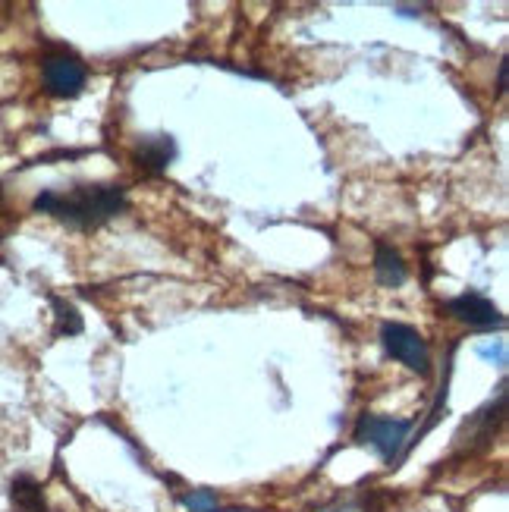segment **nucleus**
Wrapping results in <instances>:
<instances>
[{"mask_svg":"<svg viewBox=\"0 0 509 512\" xmlns=\"http://www.w3.org/2000/svg\"><path fill=\"white\" fill-rule=\"evenodd\" d=\"M176 158L173 136H145L136 145V164L148 173H164Z\"/></svg>","mask_w":509,"mask_h":512,"instance_id":"6","label":"nucleus"},{"mask_svg":"<svg viewBox=\"0 0 509 512\" xmlns=\"http://www.w3.org/2000/svg\"><path fill=\"white\" fill-rule=\"evenodd\" d=\"M10 500L16 512H44V491L32 475H16L10 484Z\"/></svg>","mask_w":509,"mask_h":512,"instance_id":"8","label":"nucleus"},{"mask_svg":"<svg viewBox=\"0 0 509 512\" xmlns=\"http://www.w3.org/2000/svg\"><path fill=\"white\" fill-rule=\"evenodd\" d=\"M88 70L85 63L73 54H51L41 63V82L54 98H76L85 88Z\"/></svg>","mask_w":509,"mask_h":512,"instance_id":"4","label":"nucleus"},{"mask_svg":"<svg viewBox=\"0 0 509 512\" xmlns=\"http://www.w3.org/2000/svg\"><path fill=\"white\" fill-rule=\"evenodd\" d=\"M374 277H378L381 286H403L409 277L403 255L381 242V246L374 249Z\"/></svg>","mask_w":509,"mask_h":512,"instance_id":"7","label":"nucleus"},{"mask_svg":"<svg viewBox=\"0 0 509 512\" xmlns=\"http://www.w3.org/2000/svg\"><path fill=\"white\" fill-rule=\"evenodd\" d=\"M444 311L450 318L469 324V327H503L500 308L481 293H462V296L444 302Z\"/></svg>","mask_w":509,"mask_h":512,"instance_id":"5","label":"nucleus"},{"mask_svg":"<svg viewBox=\"0 0 509 512\" xmlns=\"http://www.w3.org/2000/svg\"><path fill=\"white\" fill-rule=\"evenodd\" d=\"M381 346L387 349V355H393L396 362H403L409 371L415 374H431V352L425 337L409 324L400 321H384L381 324Z\"/></svg>","mask_w":509,"mask_h":512,"instance_id":"3","label":"nucleus"},{"mask_svg":"<svg viewBox=\"0 0 509 512\" xmlns=\"http://www.w3.org/2000/svg\"><path fill=\"white\" fill-rule=\"evenodd\" d=\"M183 503L192 509V512H217V497L211 491H195L189 497H183Z\"/></svg>","mask_w":509,"mask_h":512,"instance_id":"10","label":"nucleus"},{"mask_svg":"<svg viewBox=\"0 0 509 512\" xmlns=\"http://www.w3.org/2000/svg\"><path fill=\"white\" fill-rule=\"evenodd\" d=\"M478 352H481V355H488V359H494V349H488V346H481ZM497 362H500V365L506 362V349H503V346H497Z\"/></svg>","mask_w":509,"mask_h":512,"instance_id":"12","label":"nucleus"},{"mask_svg":"<svg viewBox=\"0 0 509 512\" xmlns=\"http://www.w3.org/2000/svg\"><path fill=\"white\" fill-rule=\"evenodd\" d=\"M32 208L57 217L60 224L73 230H95L126 211V189L123 186H73L66 192L48 189L35 198Z\"/></svg>","mask_w":509,"mask_h":512,"instance_id":"1","label":"nucleus"},{"mask_svg":"<svg viewBox=\"0 0 509 512\" xmlns=\"http://www.w3.org/2000/svg\"><path fill=\"white\" fill-rule=\"evenodd\" d=\"M409 431H412V421H406V418H387V415L365 412V415H359L352 437H356V443H365V447H371L384 462L393 465L403 453V440L409 437Z\"/></svg>","mask_w":509,"mask_h":512,"instance_id":"2","label":"nucleus"},{"mask_svg":"<svg viewBox=\"0 0 509 512\" xmlns=\"http://www.w3.org/2000/svg\"><path fill=\"white\" fill-rule=\"evenodd\" d=\"M506 70H509V60H500V73H497V92H506Z\"/></svg>","mask_w":509,"mask_h":512,"instance_id":"11","label":"nucleus"},{"mask_svg":"<svg viewBox=\"0 0 509 512\" xmlns=\"http://www.w3.org/2000/svg\"><path fill=\"white\" fill-rule=\"evenodd\" d=\"M51 308H54V333L57 337H76V333H82V315L76 311L73 302L51 296Z\"/></svg>","mask_w":509,"mask_h":512,"instance_id":"9","label":"nucleus"}]
</instances>
